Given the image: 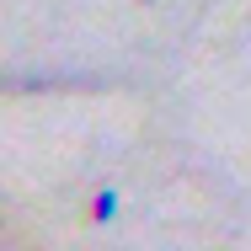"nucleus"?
Here are the masks:
<instances>
[{
    "label": "nucleus",
    "mask_w": 251,
    "mask_h": 251,
    "mask_svg": "<svg viewBox=\"0 0 251 251\" xmlns=\"http://www.w3.org/2000/svg\"><path fill=\"white\" fill-rule=\"evenodd\" d=\"M118 208H123V193H118V187H101L97 198H91V219H97V225H112Z\"/></svg>",
    "instance_id": "nucleus-1"
}]
</instances>
